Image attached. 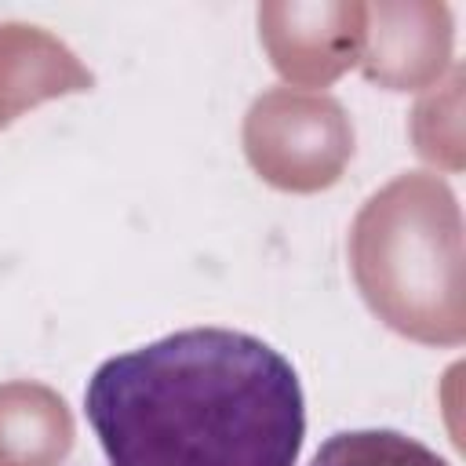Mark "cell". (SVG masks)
Instances as JSON below:
<instances>
[{
  "label": "cell",
  "mask_w": 466,
  "mask_h": 466,
  "mask_svg": "<svg viewBox=\"0 0 466 466\" xmlns=\"http://www.w3.org/2000/svg\"><path fill=\"white\" fill-rule=\"evenodd\" d=\"M84 408L109 466H295L306 437L291 360L233 328H182L102 360Z\"/></svg>",
  "instance_id": "cell-1"
},
{
  "label": "cell",
  "mask_w": 466,
  "mask_h": 466,
  "mask_svg": "<svg viewBox=\"0 0 466 466\" xmlns=\"http://www.w3.org/2000/svg\"><path fill=\"white\" fill-rule=\"evenodd\" d=\"M309 466H448L433 448L400 430H342L331 433Z\"/></svg>",
  "instance_id": "cell-3"
},
{
  "label": "cell",
  "mask_w": 466,
  "mask_h": 466,
  "mask_svg": "<svg viewBox=\"0 0 466 466\" xmlns=\"http://www.w3.org/2000/svg\"><path fill=\"white\" fill-rule=\"evenodd\" d=\"M357 277L368 302L400 328L408 291H426L430 309L441 284L459 299V211L448 186L400 178L371 197L353 233Z\"/></svg>",
  "instance_id": "cell-2"
}]
</instances>
